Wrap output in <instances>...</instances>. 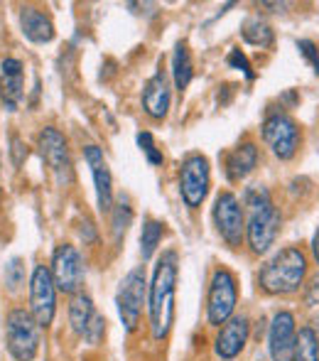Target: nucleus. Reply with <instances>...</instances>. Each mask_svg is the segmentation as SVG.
<instances>
[{
  "label": "nucleus",
  "mask_w": 319,
  "mask_h": 361,
  "mask_svg": "<svg viewBox=\"0 0 319 361\" xmlns=\"http://www.w3.org/2000/svg\"><path fill=\"white\" fill-rule=\"evenodd\" d=\"M236 302H239V288H236V278L231 271L219 268L211 276L209 286V298H206V317L209 324L221 327L234 317Z\"/></svg>",
  "instance_id": "6"
},
{
  "label": "nucleus",
  "mask_w": 319,
  "mask_h": 361,
  "mask_svg": "<svg viewBox=\"0 0 319 361\" xmlns=\"http://www.w3.org/2000/svg\"><path fill=\"white\" fill-rule=\"evenodd\" d=\"M305 302L307 305H319V276L315 278V281H312V286H307Z\"/></svg>",
  "instance_id": "32"
},
{
  "label": "nucleus",
  "mask_w": 319,
  "mask_h": 361,
  "mask_svg": "<svg viewBox=\"0 0 319 361\" xmlns=\"http://www.w3.org/2000/svg\"><path fill=\"white\" fill-rule=\"evenodd\" d=\"M145 271L143 268H133L128 276L120 281L118 295H115V305H118L120 319H123L125 329L133 332L140 322V312H143V302H145Z\"/></svg>",
  "instance_id": "9"
},
{
  "label": "nucleus",
  "mask_w": 319,
  "mask_h": 361,
  "mask_svg": "<svg viewBox=\"0 0 319 361\" xmlns=\"http://www.w3.org/2000/svg\"><path fill=\"white\" fill-rule=\"evenodd\" d=\"M104 329H106V319L101 317V314H96V317L91 319L89 329H86L84 339H86L89 344H99V342H101V337H104Z\"/></svg>",
  "instance_id": "30"
},
{
  "label": "nucleus",
  "mask_w": 319,
  "mask_h": 361,
  "mask_svg": "<svg viewBox=\"0 0 319 361\" xmlns=\"http://www.w3.org/2000/svg\"><path fill=\"white\" fill-rule=\"evenodd\" d=\"M297 49H300L302 57L312 64L315 74H319V49H317V44L312 42V39H297Z\"/></svg>",
  "instance_id": "29"
},
{
  "label": "nucleus",
  "mask_w": 319,
  "mask_h": 361,
  "mask_svg": "<svg viewBox=\"0 0 319 361\" xmlns=\"http://www.w3.org/2000/svg\"><path fill=\"white\" fill-rule=\"evenodd\" d=\"M175 293H177V251H165L150 283V329L162 342L175 322Z\"/></svg>",
  "instance_id": "1"
},
{
  "label": "nucleus",
  "mask_w": 319,
  "mask_h": 361,
  "mask_svg": "<svg viewBox=\"0 0 319 361\" xmlns=\"http://www.w3.org/2000/svg\"><path fill=\"white\" fill-rule=\"evenodd\" d=\"M292 361H319V342H317V334L312 327L300 329Z\"/></svg>",
  "instance_id": "23"
},
{
  "label": "nucleus",
  "mask_w": 319,
  "mask_h": 361,
  "mask_svg": "<svg viewBox=\"0 0 319 361\" xmlns=\"http://www.w3.org/2000/svg\"><path fill=\"white\" fill-rule=\"evenodd\" d=\"M226 64H229V67H234V69H239V72L246 74V79H248V81H253V79H256V72H253L251 62H248V57L241 52V49H231V52H229V57H226Z\"/></svg>",
  "instance_id": "28"
},
{
  "label": "nucleus",
  "mask_w": 319,
  "mask_h": 361,
  "mask_svg": "<svg viewBox=\"0 0 319 361\" xmlns=\"http://www.w3.org/2000/svg\"><path fill=\"white\" fill-rule=\"evenodd\" d=\"M25 283V263L23 258H13L5 266V286L10 290H18Z\"/></svg>",
  "instance_id": "26"
},
{
  "label": "nucleus",
  "mask_w": 319,
  "mask_h": 361,
  "mask_svg": "<svg viewBox=\"0 0 319 361\" xmlns=\"http://www.w3.org/2000/svg\"><path fill=\"white\" fill-rule=\"evenodd\" d=\"M39 147H42V157L52 167L57 182L59 185H67L72 180V162H69V150L64 135L57 128H44L39 133Z\"/></svg>",
  "instance_id": "13"
},
{
  "label": "nucleus",
  "mask_w": 319,
  "mask_h": 361,
  "mask_svg": "<svg viewBox=\"0 0 319 361\" xmlns=\"http://www.w3.org/2000/svg\"><path fill=\"white\" fill-rule=\"evenodd\" d=\"M307 276V256L302 248L287 246L277 251L258 273V283L270 295L297 293Z\"/></svg>",
  "instance_id": "3"
},
{
  "label": "nucleus",
  "mask_w": 319,
  "mask_h": 361,
  "mask_svg": "<svg viewBox=\"0 0 319 361\" xmlns=\"http://www.w3.org/2000/svg\"><path fill=\"white\" fill-rule=\"evenodd\" d=\"M23 96H25L23 76H10V79H5V89H3V106H5V109L15 111Z\"/></svg>",
  "instance_id": "25"
},
{
  "label": "nucleus",
  "mask_w": 319,
  "mask_h": 361,
  "mask_svg": "<svg viewBox=\"0 0 319 361\" xmlns=\"http://www.w3.org/2000/svg\"><path fill=\"white\" fill-rule=\"evenodd\" d=\"M143 111L155 121H162L170 111V81L165 69H158L143 86Z\"/></svg>",
  "instance_id": "16"
},
{
  "label": "nucleus",
  "mask_w": 319,
  "mask_h": 361,
  "mask_svg": "<svg viewBox=\"0 0 319 361\" xmlns=\"http://www.w3.org/2000/svg\"><path fill=\"white\" fill-rule=\"evenodd\" d=\"M138 145H140V150L145 152V157H148L150 165H162V152L158 150V145H155L153 133H148V130H140V133H138Z\"/></svg>",
  "instance_id": "27"
},
{
  "label": "nucleus",
  "mask_w": 319,
  "mask_h": 361,
  "mask_svg": "<svg viewBox=\"0 0 319 361\" xmlns=\"http://www.w3.org/2000/svg\"><path fill=\"white\" fill-rule=\"evenodd\" d=\"M54 310H57V286L52 271L47 266H37L30 281V312L39 327H47L54 319Z\"/></svg>",
  "instance_id": "8"
},
{
  "label": "nucleus",
  "mask_w": 319,
  "mask_h": 361,
  "mask_svg": "<svg viewBox=\"0 0 319 361\" xmlns=\"http://www.w3.org/2000/svg\"><path fill=\"white\" fill-rule=\"evenodd\" d=\"M246 207L251 209V219H248V226H246L248 246H251L253 253L261 256V253H265L275 243L282 219L277 207L273 204L270 192L261 185L246 190Z\"/></svg>",
  "instance_id": "2"
},
{
  "label": "nucleus",
  "mask_w": 319,
  "mask_h": 361,
  "mask_svg": "<svg viewBox=\"0 0 319 361\" xmlns=\"http://www.w3.org/2000/svg\"><path fill=\"white\" fill-rule=\"evenodd\" d=\"M295 344H297L295 317L287 310H280L273 317L270 332H268V347H270L273 361H292V357H295Z\"/></svg>",
  "instance_id": "12"
},
{
  "label": "nucleus",
  "mask_w": 319,
  "mask_h": 361,
  "mask_svg": "<svg viewBox=\"0 0 319 361\" xmlns=\"http://www.w3.org/2000/svg\"><path fill=\"white\" fill-rule=\"evenodd\" d=\"M0 69H3L5 79H10V76H23V62H20V59H3Z\"/></svg>",
  "instance_id": "31"
},
{
  "label": "nucleus",
  "mask_w": 319,
  "mask_h": 361,
  "mask_svg": "<svg viewBox=\"0 0 319 361\" xmlns=\"http://www.w3.org/2000/svg\"><path fill=\"white\" fill-rule=\"evenodd\" d=\"M5 334H8V352L15 361H32L39 349V324L32 312L13 310L5 319Z\"/></svg>",
  "instance_id": "4"
},
{
  "label": "nucleus",
  "mask_w": 319,
  "mask_h": 361,
  "mask_svg": "<svg viewBox=\"0 0 319 361\" xmlns=\"http://www.w3.org/2000/svg\"><path fill=\"white\" fill-rule=\"evenodd\" d=\"M94 317H96V310H94V302H91L89 295H84V293L74 295L72 302H69V322H72L74 332L84 337Z\"/></svg>",
  "instance_id": "19"
},
{
  "label": "nucleus",
  "mask_w": 319,
  "mask_h": 361,
  "mask_svg": "<svg viewBox=\"0 0 319 361\" xmlns=\"http://www.w3.org/2000/svg\"><path fill=\"white\" fill-rule=\"evenodd\" d=\"M258 165V145L256 143H243L229 152L226 157V177L231 182H239L248 177Z\"/></svg>",
  "instance_id": "18"
},
{
  "label": "nucleus",
  "mask_w": 319,
  "mask_h": 361,
  "mask_svg": "<svg viewBox=\"0 0 319 361\" xmlns=\"http://www.w3.org/2000/svg\"><path fill=\"white\" fill-rule=\"evenodd\" d=\"M312 258H315V263L319 266V228L315 231V236H312Z\"/></svg>",
  "instance_id": "34"
},
{
  "label": "nucleus",
  "mask_w": 319,
  "mask_h": 361,
  "mask_svg": "<svg viewBox=\"0 0 319 361\" xmlns=\"http://www.w3.org/2000/svg\"><path fill=\"white\" fill-rule=\"evenodd\" d=\"M263 140L275 157L290 160L300 147L302 135L292 116H287L285 111H270L263 121Z\"/></svg>",
  "instance_id": "5"
},
{
  "label": "nucleus",
  "mask_w": 319,
  "mask_h": 361,
  "mask_svg": "<svg viewBox=\"0 0 319 361\" xmlns=\"http://www.w3.org/2000/svg\"><path fill=\"white\" fill-rule=\"evenodd\" d=\"M84 157H86V165L91 167V175H94L96 200H99L101 214H108V212H113V180H111L108 162H106L101 147L96 145H86Z\"/></svg>",
  "instance_id": "14"
},
{
  "label": "nucleus",
  "mask_w": 319,
  "mask_h": 361,
  "mask_svg": "<svg viewBox=\"0 0 319 361\" xmlns=\"http://www.w3.org/2000/svg\"><path fill=\"white\" fill-rule=\"evenodd\" d=\"M162 233H165V228H162L160 221L145 219L143 231H140V256H143V261H150V258H153L155 248H158L162 241Z\"/></svg>",
  "instance_id": "22"
},
{
  "label": "nucleus",
  "mask_w": 319,
  "mask_h": 361,
  "mask_svg": "<svg viewBox=\"0 0 319 361\" xmlns=\"http://www.w3.org/2000/svg\"><path fill=\"white\" fill-rule=\"evenodd\" d=\"M49 271H52L54 286L64 290V293H77L81 283H84V261H81L77 248L69 246V243L54 248Z\"/></svg>",
  "instance_id": "11"
},
{
  "label": "nucleus",
  "mask_w": 319,
  "mask_h": 361,
  "mask_svg": "<svg viewBox=\"0 0 319 361\" xmlns=\"http://www.w3.org/2000/svg\"><path fill=\"white\" fill-rule=\"evenodd\" d=\"M27 157V150H25V145L20 143L18 138L13 140V162L15 165H23V160Z\"/></svg>",
  "instance_id": "33"
},
{
  "label": "nucleus",
  "mask_w": 319,
  "mask_h": 361,
  "mask_svg": "<svg viewBox=\"0 0 319 361\" xmlns=\"http://www.w3.org/2000/svg\"><path fill=\"white\" fill-rule=\"evenodd\" d=\"M248 334H251V322H248V317L234 314L229 322L221 324L219 334H216V342H214L216 357L224 361L236 359L243 352V347H246Z\"/></svg>",
  "instance_id": "15"
},
{
  "label": "nucleus",
  "mask_w": 319,
  "mask_h": 361,
  "mask_svg": "<svg viewBox=\"0 0 319 361\" xmlns=\"http://www.w3.org/2000/svg\"><path fill=\"white\" fill-rule=\"evenodd\" d=\"M209 192V160L204 155H187L180 170V195L189 209L201 207Z\"/></svg>",
  "instance_id": "7"
},
{
  "label": "nucleus",
  "mask_w": 319,
  "mask_h": 361,
  "mask_svg": "<svg viewBox=\"0 0 319 361\" xmlns=\"http://www.w3.org/2000/svg\"><path fill=\"white\" fill-rule=\"evenodd\" d=\"M130 221H133V212H130V207L125 204V202L115 204V207H113V221H111V226H113V238H115V243H120V238L125 236V231H128Z\"/></svg>",
  "instance_id": "24"
},
{
  "label": "nucleus",
  "mask_w": 319,
  "mask_h": 361,
  "mask_svg": "<svg viewBox=\"0 0 319 361\" xmlns=\"http://www.w3.org/2000/svg\"><path fill=\"white\" fill-rule=\"evenodd\" d=\"M241 37L253 47H273L275 42V32L263 18H248L241 27Z\"/></svg>",
  "instance_id": "21"
},
{
  "label": "nucleus",
  "mask_w": 319,
  "mask_h": 361,
  "mask_svg": "<svg viewBox=\"0 0 319 361\" xmlns=\"http://www.w3.org/2000/svg\"><path fill=\"white\" fill-rule=\"evenodd\" d=\"M214 224L219 228L221 238L229 246H241L243 231H246V219H243V207L234 192H221L214 202Z\"/></svg>",
  "instance_id": "10"
},
{
  "label": "nucleus",
  "mask_w": 319,
  "mask_h": 361,
  "mask_svg": "<svg viewBox=\"0 0 319 361\" xmlns=\"http://www.w3.org/2000/svg\"><path fill=\"white\" fill-rule=\"evenodd\" d=\"M20 25H23V35L30 39V42H37V44H44V42H52L54 39V25L42 10L32 8H23L20 13Z\"/></svg>",
  "instance_id": "17"
},
{
  "label": "nucleus",
  "mask_w": 319,
  "mask_h": 361,
  "mask_svg": "<svg viewBox=\"0 0 319 361\" xmlns=\"http://www.w3.org/2000/svg\"><path fill=\"white\" fill-rule=\"evenodd\" d=\"M172 76H175L177 91H184L187 86L192 84V76H194V64H192L187 42H177L175 54H172Z\"/></svg>",
  "instance_id": "20"
}]
</instances>
